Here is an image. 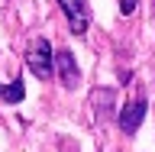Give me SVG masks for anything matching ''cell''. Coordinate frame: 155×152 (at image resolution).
I'll return each instance as SVG.
<instances>
[{"instance_id": "277c9868", "label": "cell", "mask_w": 155, "mask_h": 152, "mask_svg": "<svg viewBox=\"0 0 155 152\" xmlns=\"http://www.w3.org/2000/svg\"><path fill=\"white\" fill-rule=\"evenodd\" d=\"M55 75H58V81H61L65 87H78V81H81V75H78V62H74V55H71L68 49L55 52Z\"/></svg>"}, {"instance_id": "52a82bcc", "label": "cell", "mask_w": 155, "mask_h": 152, "mask_svg": "<svg viewBox=\"0 0 155 152\" xmlns=\"http://www.w3.org/2000/svg\"><path fill=\"white\" fill-rule=\"evenodd\" d=\"M120 10H123V13H133V10H136V0H120Z\"/></svg>"}, {"instance_id": "7a4b0ae2", "label": "cell", "mask_w": 155, "mask_h": 152, "mask_svg": "<svg viewBox=\"0 0 155 152\" xmlns=\"http://www.w3.org/2000/svg\"><path fill=\"white\" fill-rule=\"evenodd\" d=\"M58 7L65 10L71 32L74 36H84L87 26H91V7H87V0H58Z\"/></svg>"}, {"instance_id": "6da1fadb", "label": "cell", "mask_w": 155, "mask_h": 152, "mask_svg": "<svg viewBox=\"0 0 155 152\" xmlns=\"http://www.w3.org/2000/svg\"><path fill=\"white\" fill-rule=\"evenodd\" d=\"M26 65H29V71L36 78H42V81L55 75V55H52L48 39H36V42L26 49Z\"/></svg>"}, {"instance_id": "3957f363", "label": "cell", "mask_w": 155, "mask_h": 152, "mask_svg": "<svg viewBox=\"0 0 155 152\" xmlns=\"http://www.w3.org/2000/svg\"><path fill=\"white\" fill-rule=\"evenodd\" d=\"M145 110H149L145 97H136V100H129V104L120 110V130H123V133H136V130H139V123L145 120Z\"/></svg>"}, {"instance_id": "8992f818", "label": "cell", "mask_w": 155, "mask_h": 152, "mask_svg": "<svg viewBox=\"0 0 155 152\" xmlns=\"http://www.w3.org/2000/svg\"><path fill=\"white\" fill-rule=\"evenodd\" d=\"M97 117H100V120H107V117H110V107H113V91H97Z\"/></svg>"}, {"instance_id": "5b68a950", "label": "cell", "mask_w": 155, "mask_h": 152, "mask_svg": "<svg viewBox=\"0 0 155 152\" xmlns=\"http://www.w3.org/2000/svg\"><path fill=\"white\" fill-rule=\"evenodd\" d=\"M23 94H26L23 78L10 81V84H0V100H3V104H16V100H23Z\"/></svg>"}]
</instances>
